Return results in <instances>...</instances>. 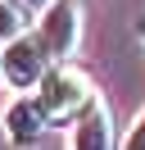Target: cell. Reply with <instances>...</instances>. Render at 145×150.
Masks as SVG:
<instances>
[{
  "label": "cell",
  "mask_w": 145,
  "mask_h": 150,
  "mask_svg": "<svg viewBox=\"0 0 145 150\" xmlns=\"http://www.w3.org/2000/svg\"><path fill=\"white\" fill-rule=\"evenodd\" d=\"M36 100H41L45 118H72L77 123L82 114L95 105V86H91V77L82 73V68L54 64L50 73H45V82L36 86Z\"/></svg>",
  "instance_id": "obj_1"
},
{
  "label": "cell",
  "mask_w": 145,
  "mask_h": 150,
  "mask_svg": "<svg viewBox=\"0 0 145 150\" xmlns=\"http://www.w3.org/2000/svg\"><path fill=\"white\" fill-rule=\"evenodd\" d=\"M50 68H54V59H50V50H45V41L36 37V32H23V37H14L9 46H0V77H5L9 86H18V91L41 86Z\"/></svg>",
  "instance_id": "obj_2"
},
{
  "label": "cell",
  "mask_w": 145,
  "mask_h": 150,
  "mask_svg": "<svg viewBox=\"0 0 145 150\" xmlns=\"http://www.w3.org/2000/svg\"><path fill=\"white\" fill-rule=\"evenodd\" d=\"M82 18H86L82 0H54L50 9L41 14V28H36V37L45 41L50 59L68 64V55H77V46H82Z\"/></svg>",
  "instance_id": "obj_3"
},
{
  "label": "cell",
  "mask_w": 145,
  "mask_h": 150,
  "mask_svg": "<svg viewBox=\"0 0 145 150\" xmlns=\"http://www.w3.org/2000/svg\"><path fill=\"white\" fill-rule=\"evenodd\" d=\"M45 109L36 96H18L14 105L5 109V137L14 141V146H36V141L45 137Z\"/></svg>",
  "instance_id": "obj_4"
},
{
  "label": "cell",
  "mask_w": 145,
  "mask_h": 150,
  "mask_svg": "<svg viewBox=\"0 0 145 150\" xmlns=\"http://www.w3.org/2000/svg\"><path fill=\"white\" fill-rule=\"evenodd\" d=\"M72 150H118L113 141V114L109 105H91L77 123H72Z\"/></svg>",
  "instance_id": "obj_5"
},
{
  "label": "cell",
  "mask_w": 145,
  "mask_h": 150,
  "mask_svg": "<svg viewBox=\"0 0 145 150\" xmlns=\"http://www.w3.org/2000/svg\"><path fill=\"white\" fill-rule=\"evenodd\" d=\"M27 32V5L23 0H0V46Z\"/></svg>",
  "instance_id": "obj_6"
},
{
  "label": "cell",
  "mask_w": 145,
  "mask_h": 150,
  "mask_svg": "<svg viewBox=\"0 0 145 150\" xmlns=\"http://www.w3.org/2000/svg\"><path fill=\"white\" fill-rule=\"evenodd\" d=\"M122 150H145V109L136 114V123H132V132H127Z\"/></svg>",
  "instance_id": "obj_7"
},
{
  "label": "cell",
  "mask_w": 145,
  "mask_h": 150,
  "mask_svg": "<svg viewBox=\"0 0 145 150\" xmlns=\"http://www.w3.org/2000/svg\"><path fill=\"white\" fill-rule=\"evenodd\" d=\"M23 5H27V9H50L54 0H23Z\"/></svg>",
  "instance_id": "obj_8"
},
{
  "label": "cell",
  "mask_w": 145,
  "mask_h": 150,
  "mask_svg": "<svg viewBox=\"0 0 145 150\" xmlns=\"http://www.w3.org/2000/svg\"><path fill=\"white\" fill-rule=\"evenodd\" d=\"M141 37H145V18H141Z\"/></svg>",
  "instance_id": "obj_9"
}]
</instances>
